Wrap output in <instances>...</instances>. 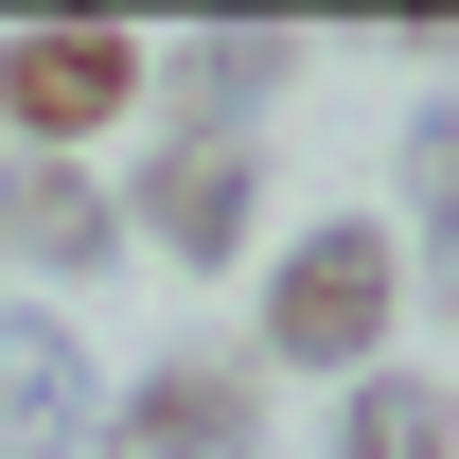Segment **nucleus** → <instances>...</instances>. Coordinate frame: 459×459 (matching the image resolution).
Returning <instances> with one entry per match:
<instances>
[{
    "mask_svg": "<svg viewBox=\"0 0 459 459\" xmlns=\"http://www.w3.org/2000/svg\"><path fill=\"white\" fill-rule=\"evenodd\" d=\"M389 336H406V230H389V212H318V230L265 247V371L353 389Z\"/></svg>",
    "mask_w": 459,
    "mask_h": 459,
    "instance_id": "1",
    "label": "nucleus"
},
{
    "mask_svg": "<svg viewBox=\"0 0 459 459\" xmlns=\"http://www.w3.org/2000/svg\"><path fill=\"white\" fill-rule=\"evenodd\" d=\"M107 124H142V36L124 18H18L0 36V142L18 160H89Z\"/></svg>",
    "mask_w": 459,
    "mask_h": 459,
    "instance_id": "2",
    "label": "nucleus"
},
{
    "mask_svg": "<svg viewBox=\"0 0 459 459\" xmlns=\"http://www.w3.org/2000/svg\"><path fill=\"white\" fill-rule=\"evenodd\" d=\"M107 212H124V247H160V265H195V283H212V265H247V230H265V160H247V142H142V160L107 177Z\"/></svg>",
    "mask_w": 459,
    "mask_h": 459,
    "instance_id": "3",
    "label": "nucleus"
},
{
    "mask_svg": "<svg viewBox=\"0 0 459 459\" xmlns=\"http://www.w3.org/2000/svg\"><path fill=\"white\" fill-rule=\"evenodd\" d=\"M89 459H265V371L247 353H160L142 389L89 406Z\"/></svg>",
    "mask_w": 459,
    "mask_h": 459,
    "instance_id": "4",
    "label": "nucleus"
},
{
    "mask_svg": "<svg viewBox=\"0 0 459 459\" xmlns=\"http://www.w3.org/2000/svg\"><path fill=\"white\" fill-rule=\"evenodd\" d=\"M300 89V36L283 18H212V36H142V107L177 142H247V124Z\"/></svg>",
    "mask_w": 459,
    "mask_h": 459,
    "instance_id": "5",
    "label": "nucleus"
},
{
    "mask_svg": "<svg viewBox=\"0 0 459 459\" xmlns=\"http://www.w3.org/2000/svg\"><path fill=\"white\" fill-rule=\"evenodd\" d=\"M0 265H36V283H107L124 265V212L89 160H0Z\"/></svg>",
    "mask_w": 459,
    "mask_h": 459,
    "instance_id": "6",
    "label": "nucleus"
},
{
    "mask_svg": "<svg viewBox=\"0 0 459 459\" xmlns=\"http://www.w3.org/2000/svg\"><path fill=\"white\" fill-rule=\"evenodd\" d=\"M0 459H89V336L54 300H0Z\"/></svg>",
    "mask_w": 459,
    "mask_h": 459,
    "instance_id": "7",
    "label": "nucleus"
},
{
    "mask_svg": "<svg viewBox=\"0 0 459 459\" xmlns=\"http://www.w3.org/2000/svg\"><path fill=\"white\" fill-rule=\"evenodd\" d=\"M318 459H459V389L442 371H353L336 424H318Z\"/></svg>",
    "mask_w": 459,
    "mask_h": 459,
    "instance_id": "8",
    "label": "nucleus"
},
{
    "mask_svg": "<svg viewBox=\"0 0 459 459\" xmlns=\"http://www.w3.org/2000/svg\"><path fill=\"white\" fill-rule=\"evenodd\" d=\"M406 212H424L406 300H442V318H459V89H442V107H406Z\"/></svg>",
    "mask_w": 459,
    "mask_h": 459,
    "instance_id": "9",
    "label": "nucleus"
}]
</instances>
